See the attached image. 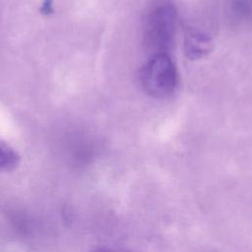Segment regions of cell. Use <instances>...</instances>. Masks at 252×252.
Instances as JSON below:
<instances>
[{"label": "cell", "mask_w": 252, "mask_h": 252, "mask_svg": "<svg viewBox=\"0 0 252 252\" xmlns=\"http://www.w3.org/2000/svg\"><path fill=\"white\" fill-rule=\"evenodd\" d=\"M144 90L153 97L170 96L177 86V69L174 61L166 52L153 54L140 71Z\"/></svg>", "instance_id": "cell-1"}, {"label": "cell", "mask_w": 252, "mask_h": 252, "mask_svg": "<svg viewBox=\"0 0 252 252\" xmlns=\"http://www.w3.org/2000/svg\"><path fill=\"white\" fill-rule=\"evenodd\" d=\"M176 26V9L169 1L156 3L147 13L143 32L146 44L158 52H165L172 43Z\"/></svg>", "instance_id": "cell-2"}, {"label": "cell", "mask_w": 252, "mask_h": 252, "mask_svg": "<svg viewBox=\"0 0 252 252\" xmlns=\"http://www.w3.org/2000/svg\"><path fill=\"white\" fill-rule=\"evenodd\" d=\"M212 49V38L200 31H192L184 38V52L191 60H197L206 56Z\"/></svg>", "instance_id": "cell-3"}, {"label": "cell", "mask_w": 252, "mask_h": 252, "mask_svg": "<svg viewBox=\"0 0 252 252\" xmlns=\"http://www.w3.org/2000/svg\"><path fill=\"white\" fill-rule=\"evenodd\" d=\"M20 162V157L15 150L0 143V171L14 169Z\"/></svg>", "instance_id": "cell-4"}, {"label": "cell", "mask_w": 252, "mask_h": 252, "mask_svg": "<svg viewBox=\"0 0 252 252\" xmlns=\"http://www.w3.org/2000/svg\"><path fill=\"white\" fill-rule=\"evenodd\" d=\"M231 9L238 17H248L252 13V0H233Z\"/></svg>", "instance_id": "cell-5"}, {"label": "cell", "mask_w": 252, "mask_h": 252, "mask_svg": "<svg viewBox=\"0 0 252 252\" xmlns=\"http://www.w3.org/2000/svg\"><path fill=\"white\" fill-rule=\"evenodd\" d=\"M41 12L45 15L47 14H50L53 12V4L51 2V0H45L43 3H42V6L40 8Z\"/></svg>", "instance_id": "cell-6"}, {"label": "cell", "mask_w": 252, "mask_h": 252, "mask_svg": "<svg viewBox=\"0 0 252 252\" xmlns=\"http://www.w3.org/2000/svg\"><path fill=\"white\" fill-rule=\"evenodd\" d=\"M93 252H113V251L108 249V248H105V247H100V248H97V249L94 250Z\"/></svg>", "instance_id": "cell-7"}]
</instances>
